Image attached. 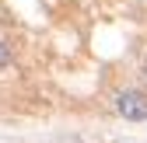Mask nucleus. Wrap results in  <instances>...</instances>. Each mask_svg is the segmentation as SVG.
Masks as SVG:
<instances>
[{
	"mask_svg": "<svg viewBox=\"0 0 147 143\" xmlns=\"http://www.w3.org/2000/svg\"><path fill=\"white\" fill-rule=\"evenodd\" d=\"M144 77H147V56H144Z\"/></svg>",
	"mask_w": 147,
	"mask_h": 143,
	"instance_id": "nucleus-3",
	"label": "nucleus"
},
{
	"mask_svg": "<svg viewBox=\"0 0 147 143\" xmlns=\"http://www.w3.org/2000/svg\"><path fill=\"white\" fill-rule=\"evenodd\" d=\"M116 112L126 122H144L147 119V94L137 91V87H126V91L116 94Z\"/></svg>",
	"mask_w": 147,
	"mask_h": 143,
	"instance_id": "nucleus-1",
	"label": "nucleus"
},
{
	"mask_svg": "<svg viewBox=\"0 0 147 143\" xmlns=\"http://www.w3.org/2000/svg\"><path fill=\"white\" fill-rule=\"evenodd\" d=\"M7 66H11V49L4 45V39H0V74H4Z\"/></svg>",
	"mask_w": 147,
	"mask_h": 143,
	"instance_id": "nucleus-2",
	"label": "nucleus"
}]
</instances>
